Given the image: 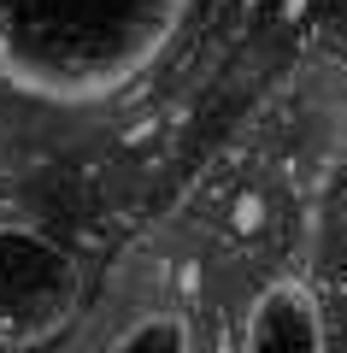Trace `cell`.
Here are the masks:
<instances>
[{
	"label": "cell",
	"instance_id": "3957f363",
	"mask_svg": "<svg viewBox=\"0 0 347 353\" xmlns=\"http://www.w3.org/2000/svg\"><path fill=\"white\" fill-rule=\"evenodd\" d=\"M241 353H324V312L306 283H265L241 324Z\"/></svg>",
	"mask_w": 347,
	"mask_h": 353
},
{
	"label": "cell",
	"instance_id": "277c9868",
	"mask_svg": "<svg viewBox=\"0 0 347 353\" xmlns=\"http://www.w3.org/2000/svg\"><path fill=\"white\" fill-rule=\"evenodd\" d=\"M106 353H195V330L183 312H141L136 324L118 330Z\"/></svg>",
	"mask_w": 347,
	"mask_h": 353
},
{
	"label": "cell",
	"instance_id": "6da1fadb",
	"mask_svg": "<svg viewBox=\"0 0 347 353\" xmlns=\"http://www.w3.org/2000/svg\"><path fill=\"white\" fill-rule=\"evenodd\" d=\"M188 0H0V83L48 106L130 88L183 24Z\"/></svg>",
	"mask_w": 347,
	"mask_h": 353
},
{
	"label": "cell",
	"instance_id": "7a4b0ae2",
	"mask_svg": "<svg viewBox=\"0 0 347 353\" xmlns=\"http://www.w3.org/2000/svg\"><path fill=\"white\" fill-rule=\"evenodd\" d=\"M83 265L48 230L0 218V347H36L71 324Z\"/></svg>",
	"mask_w": 347,
	"mask_h": 353
}]
</instances>
